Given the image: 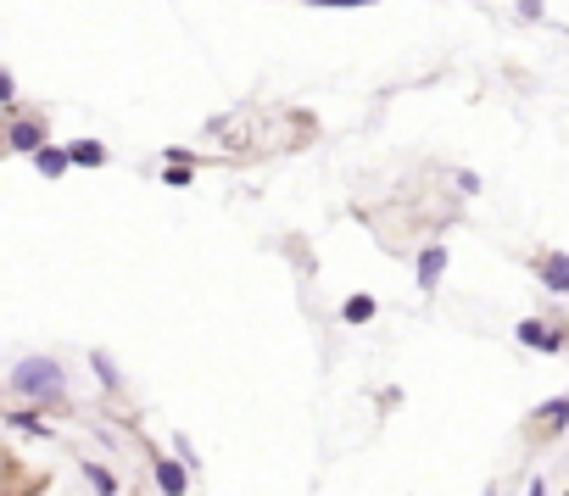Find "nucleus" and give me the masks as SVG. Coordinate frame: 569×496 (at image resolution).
<instances>
[{"label":"nucleus","instance_id":"nucleus-7","mask_svg":"<svg viewBox=\"0 0 569 496\" xmlns=\"http://www.w3.org/2000/svg\"><path fill=\"white\" fill-rule=\"evenodd\" d=\"M413 280H419V291H425V296H436V291H441V280H447V245H441V240L419 252V263H413Z\"/></svg>","mask_w":569,"mask_h":496},{"label":"nucleus","instance_id":"nucleus-12","mask_svg":"<svg viewBox=\"0 0 569 496\" xmlns=\"http://www.w3.org/2000/svg\"><path fill=\"white\" fill-rule=\"evenodd\" d=\"M68 168H73V156H68V145H46V151L34 156V173H40V179H62Z\"/></svg>","mask_w":569,"mask_h":496},{"label":"nucleus","instance_id":"nucleus-3","mask_svg":"<svg viewBox=\"0 0 569 496\" xmlns=\"http://www.w3.org/2000/svg\"><path fill=\"white\" fill-rule=\"evenodd\" d=\"M51 140H46V118H29V112H18V118H7V151L12 156H40Z\"/></svg>","mask_w":569,"mask_h":496},{"label":"nucleus","instance_id":"nucleus-17","mask_svg":"<svg viewBox=\"0 0 569 496\" xmlns=\"http://www.w3.org/2000/svg\"><path fill=\"white\" fill-rule=\"evenodd\" d=\"M452 184H458L463 195H480V173H469V168H458V173H452Z\"/></svg>","mask_w":569,"mask_h":496},{"label":"nucleus","instance_id":"nucleus-19","mask_svg":"<svg viewBox=\"0 0 569 496\" xmlns=\"http://www.w3.org/2000/svg\"><path fill=\"white\" fill-rule=\"evenodd\" d=\"M525 496H547V479H541V474H530V479H525Z\"/></svg>","mask_w":569,"mask_h":496},{"label":"nucleus","instance_id":"nucleus-2","mask_svg":"<svg viewBox=\"0 0 569 496\" xmlns=\"http://www.w3.org/2000/svg\"><path fill=\"white\" fill-rule=\"evenodd\" d=\"M513 341H519L525 352H547V357H563V352H569V330H563L558 318H519V324H513Z\"/></svg>","mask_w":569,"mask_h":496},{"label":"nucleus","instance_id":"nucleus-1","mask_svg":"<svg viewBox=\"0 0 569 496\" xmlns=\"http://www.w3.org/2000/svg\"><path fill=\"white\" fill-rule=\"evenodd\" d=\"M7 391H12V402L18 407H40V413H68V368H62V357H51V352H29V357H18L12 363V374H7Z\"/></svg>","mask_w":569,"mask_h":496},{"label":"nucleus","instance_id":"nucleus-13","mask_svg":"<svg viewBox=\"0 0 569 496\" xmlns=\"http://www.w3.org/2000/svg\"><path fill=\"white\" fill-rule=\"evenodd\" d=\"M375 313H380L375 296H347V302H341V324H352V330H358V324H375Z\"/></svg>","mask_w":569,"mask_h":496},{"label":"nucleus","instance_id":"nucleus-21","mask_svg":"<svg viewBox=\"0 0 569 496\" xmlns=\"http://www.w3.org/2000/svg\"><path fill=\"white\" fill-rule=\"evenodd\" d=\"M134 496H140V490H134Z\"/></svg>","mask_w":569,"mask_h":496},{"label":"nucleus","instance_id":"nucleus-11","mask_svg":"<svg viewBox=\"0 0 569 496\" xmlns=\"http://www.w3.org/2000/svg\"><path fill=\"white\" fill-rule=\"evenodd\" d=\"M79 474L90 479V490H96V496H118V490H123V485H118V474H112L107 463H96V457H84V463H79Z\"/></svg>","mask_w":569,"mask_h":496},{"label":"nucleus","instance_id":"nucleus-18","mask_svg":"<svg viewBox=\"0 0 569 496\" xmlns=\"http://www.w3.org/2000/svg\"><path fill=\"white\" fill-rule=\"evenodd\" d=\"M313 7H380V0H313Z\"/></svg>","mask_w":569,"mask_h":496},{"label":"nucleus","instance_id":"nucleus-10","mask_svg":"<svg viewBox=\"0 0 569 496\" xmlns=\"http://www.w3.org/2000/svg\"><path fill=\"white\" fill-rule=\"evenodd\" d=\"M68 156H73V168H107V145L96 140V134H79V140H68Z\"/></svg>","mask_w":569,"mask_h":496},{"label":"nucleus","instance_id":"nucleus-5","mask_svg":"<svg viewBox=\"0 0 569 496\" xmlns=\"http://www.w3.org/2000/svg\"><path fill=\"white\" fill-rule=\"evenodd\" d=\"M530 274H536V285L547 296H569V252H536Z\"/></svg>","mask_w":569,"mask_h":496},{"label":"nucleus","instance_id":"nucleus-6","mask_svg":"<svg viewBox=\"0 0 569 496\" xmlns=\"http://www.w3.org/2000/svg\"><path fill=\"white\" fill-rule=\"evenodd\" d=\"M569 429V396H547V402H536V413H530V435L536 441H558Z\"/></svg>","mask_w":569,"mask_h":496},{"label":"nucleus","instance_id":"nucleus-8","mask_svg":"<svg viewBox=\"0 0 569 496\" xmlns=\"http://www.w3.org/2000/svg\"><path fill=\"white\" fill-rule=\"evenodd\" d=\"M7 429L12 435H29V441H57V424L40 407H7Z\"/></svg>","mask_w":569,"mask_h":496},{"label":"nucleus","instance_id":"nucleus-16","mask_svg":"<svg viewBox=\"0 0 569 496\" xmlns=\"http://www.w3.org/2000/svg\"><path fill=\"white\" fill-rule=\"evenodd\" d=\"M190 179H196V168H190V162H179V168H162V184H168V190H184Z\"/></svg>","mask_w":569,"mask_h":496},{"label":"nucleus","instance_id":"nucleus-14","mask_svg":"<svg viewBox=\"0 0 569 496\" xmlns=\"http://www.w3.org/2000/svg\"><path fill=\"white\" fill-rule=\"evenodd\" d=\"M173 457H179L190 474H201V452H196V441H190L184 429H173Z\"/></svg>","mask_w":569,"mask_h":496},{"label":"nucleus","instance_id":"nucleus-4","mask_svg":"<svg viewBox=\"0 0 569 496\" xmlns=\"http://www.w3.org/2000/svg\"><path fill=\"white\" fill-rule=\"evenodd\" d=\"M151 479H157V496H190V468L173 457V452H151Z\"/></svg>","mask_w":569,"mask_h":496},{"label":"nucleus","instance_id":"nucleus-9","mask_svg":"<svg viewBox=\"0 0 569 496\" xmlns=\"http://www.w3.org/2000/svg\"><path fill=\"white\" fill-rule=\"evenodd\" d=\"M90 374H96V385H101L107 396H123V368H118V357H112L107 346L90 352Z\"/></svg>","mask_w":569,"mask_h":496},{"label":"nucleus","instance_id":"nucleus-15","mask_svg":"<svg viewBox=\"0 0 569 496\" xmlns=\"http://www.w3.org/2000/svg\"><path fill=\"white\" fill-rule=\"evenodd\" d=\"M541 12H547V0H513V18L519 23H541Z\"/></svg>","mask_w":569,"mask_h":496},{"label":"nucleus","instance_id":"nucleus-20","mask_svg":"<svg viewBox=\"0 0 569 496\" xmlns=\"http://www.w3.org/2000/svg\"><path fill=\"white\" fill-rule=\"evenodd\" d=\"M480 496H502V490H497V479H491V485H486V490H480Z\"/></svg>","mask_w":569,"mask_h":496}]
</instances>
